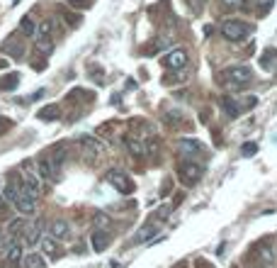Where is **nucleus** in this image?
<instances>
[{
  "mask_svg": "<svg viewBox=\"0 0 277 268\" xmlns=\"http://www.w3.org/2000/svg\"><path fill=\"white\" fill-rule=\"evenodd\" d=\"M163 66L168 68H182L188 66V51L185 49H170L163 56Z\"/></svg>",
  "mask_w": 277,
  "mask_h": 268,
  "instance_id": "nucleus-5",
  "label": "nucleus"
},
{
  "mask_svg": "<svg viewBox=\"0 0 277 268\" xmlns=\"http://www.w3.org/2000/svg\"><path fill=\"white\" fill-rule=\"evenodd\" d=\"M20 32L27 34V37H34V32H37V24H34V20L27 15V17H22V22H20Z\"/></svg>",
  "mask_w": 277,
  "mask_h": 268,
  "instance_id": "nucleus-25",
  "label": "nucleus"
},
{
  "mask_svg": "<svg viewBox=\"0 0 277 268\" xmlns=\"http://www.w3.org/2000/svg\"><path fill=\"white\" fill-rule=\"evenodd\" d=\"M219 105H222V110L224 115L229 117V120H236L238 115H241V105L233 100L231 95H222V100H219Z\"/></svg>",
  "mask_w": 277,
  "mask_h": 268,
  "instance_id": "nucleus-9",
  "label": "nucleus"
},
{
  "mask_svg": "<svg viewBox=\"0 0 277 268\" xmlns=\"http://www.w3.org/2000/svg\"><path fill=\"white\" fill-rule=\"evenodd\" d=\"M141 151L148 154V156H156V154H158V139H156V137H148L144 142V146H141Z\"/></svg>",
  "mask_w": 277,
  "mask_h": 268,
  "instance_id": "nucleus-26",
  "label": "nucleus"
},
{
  "mask_svg": "<svg viewBox=\"0 0 277 268\" xmlns=\"http://www.w3.org/2000/svg\"><path fill=\"white\" fill-rule=\"evenodd\" d=\"M238 3H241V0H222V5H224V8H236Z\"/></svg>",
  "mask_w": 277,
  "mask_h": 268,
  "instance_id": "nucleus-35",
  "label": "nucleus"
},
{
  "mask_svg": "<svg viewBox=\"0 0 277 268\" xmlns=\"http://www.w3.org/2000/svg\"><path fill=\"white\" fill-rule=\"evenodd\" d=\"M272 8V0H258V15H265Z\"/></svg>",
  "mask_w": 277,
  "mask_h": 268,
  "instance_id": "nucleus-31",
  "label": "nucleus"
},
{
  "mask_svg": "<svg viewBox=\"0 0 277 268\" xmlns=\"http://www.w3.org/2000/svg\"><path fill=\"white\" fill-rule=\"evenodd\" d=\"M39 234H42V220H37L32 227H27V229H24V244H27V246L37 244V242H39Z\"/></svg>",
  "mask_w": 277,
  "mask_h": 268,
  "instance_id": "nucleus-14",
  "label": "nucleus"
},
{
  "mask_svg": "<svg viewBox=\"0 0 277 268\" xmlns=\"http://www.w3.org/2000/svg\"><path fill=\"white\" fill-rule=\"evenodd\" d=\"M177 151L192 158V156H200L202 151H204V146H202L200 142H195V139H180V142H177Z\"/></svg>",
  "mask_w": 277,
  "mask_h": 268,
  "instance_id": "nucleus-8",
  "label": "nucleus"
},
{
  "mask_svg": "<svg viewBox=\"0 0 277 268\" xmlns=\"http://www.w3.org/2000/svg\"><path fill=\"white\" fill-rule=\"evenodd\" d=\"M20 86V76L17 73H10V76H5V78H0V90H12Z\"/></svg>",
  "mask_w": 277,
  "mask_h": 268,
  "instance_id": "nucleus-24",
  "label": "nucleus"
},
{
  "mask_svg": "<svg viewBox=\"0 0 277 268\" xmlns=\"http://www.w3.org/2000/svg\"><path fill=\"white\" fill-rule=\"evenodd\" d=\"M158 224H146V227H141L139 229V234L134 236V244H144V242H151V239H156L158 236Z\"/></svg>",
  "mask_w": 277,
  "mask_h": 268,
  "instance_id": "nucleus-11",
  "label": "nucleus"
},
{
  "mask_svg": "<svg viewBox=\"0 0 277 268\" xmlns=\"http://www.w3.org/2000/svg\"><path fill=\"white\" fill-rule=\"evenodd\" d=\"M0 236H3V234H0Z\"/></svg>",
  "mask_w": 277,
  "mask_h": 268,
  "instance_id": "nucleus-38",
  "label": "nucleus"
},
{
  "mask_svg": "<svg viewBox=\"0 0 277 268\" xmlns=\"http://www.w3.org/2000/svg\"><path fill=\"white\" fill-rule=\"evenodd\" d=\"M37 168H39V176H42V178H46V180H49V178H56V173H58V171H56V168L51 166V161H49L46 156L39 158Z\"/></svg>",
  "mask_w": 277,
  "mask_h": 268,
  "instance_id": "nucleus-16",
  "label": "nucleus"
},
{
  "mask_svg": "<svg viewBox=\"0 0 277 268\" xmlns=\"http://www.w3.org/2000/svg\"><path fill=\"white\" fill-rule=\"evenodd\" d=\"M93 224H95V229H107L110 227V217L105 212H95L93 215Z\"/></svg>",
  "mask_w": 277,
  "mask_h": 268,
  "instance_id": "nucleus-28",
  "label": "nucleus"
},
{
  "mask_svg": "<svg viewBox=\"0 0 277 268\" xmlns=\"http://www.w3.org/2000/svg\"><path fill=\"white\" fill-rule=\"evenodd\" d=\"M241 151H243V156H253L255 151H258V144L248 142V144H243V149H241Z\"/></svg>",
  "mask_w": 277,
  "mask_h": 268,
  "instance_id": "nucleus-33",
  "label": "nucleus"
},
{
  "mask_svg": "<svg viewBox=\"0 0 277 268\" xmlns=\"http://www.w3.org/2000/svg\"><path fill=\"white\" fill-rule=\"evenodd\" d=\"M5 129H10V120H5V117H0V134L5 132Z\"/></svg>",
  "mask_w": 277,
  "mask_h": 268,
  "instance_id": "nucleus-34",
  "label": "nucleus"
},
{
  "mask_svg": "<svg viewBox=\"0 0 277 268\" xmlns=\"http://www.w3.org/2000/svg\"><path fill=\"white\" fill-rule=\"evenodd\" d=\"M260 66L265 71H275L277 68V49H265L260 56Z\"/></svg>",
  "mask_w": 277,
  "mask_h": 268,
  "instance_id": "nucleus-15",
  "label": "nucleus"
},
{
  "mask_svg": "<svg viewBox=\"0 0 277 268\" xmlns=\"http://www.w3.org/2000/svg\"><path fill=\"white\" fill-rule=\"evenodd\" d=\"M22 266L24 268H44L46 261H44V256H39V254H27V256L22 258Z\"/></svg>",
  "mask_w": 277,
  "mask_h": 268,
  "instance_id": "nucleus-21",
  "label": "nucleus"
},
{
  "mask_svg": "<svg viewBox=\"0 0 277 268\" xmlns=\"http://www.w3.org/2000/svg\"><path fill=\"white\" fill-rule=\"evenodd\" d=\"M222 34L229 42H241V39H245V37L251 34V27L243 22H238V20H226V22L222 24Z\"/></svg>",
  "mask_w": 277,
  "mask_h": 268,
  "instance_id": "nucleus-3",
  "label": "nucleus"
},
{
  "mask_svg": "<svg viewBox=\"0 0 277 268\" xmlns=\"http://www.w3.org/2000/svg\"><path fill=\"white\" fill-rule=\"evenodd\" d=\"M255 258L260 261V266L272 268V263H275V251H272L270 246H260V249L255 251Z\"/></svg>",
  "mask_w": 277,
  "mask_h": 268,
  "instance_id": "nucleus-13",
  "label": "nucleus"
},
{
  "mask_svg": "<svg viewBox=\"0 0 277 268\" xmlns=\"http://www.w3.org/2000/svg\"><path fill=\"white\" fill-rule=\"evenodd\" d=\"M78 144L83 146V151H88V154H93V156H98V154L105 151V144L98 142V139H93V137H80V139H78Z\"/></svg>",
  "mask_w": 277,
  "mask_h": 268,
  "instance_id": "nucleus-10",
  "label": "nucleus"
},
{
  "mask_svg": "<svg viewBox=\"0 0 277 268\" xmlns=\"http://www.w3.org/2000/svg\"><path fill=\"white\" fill-rule=\"evenodd\" d=\"M3 51H10L15 59H20V56H22V44L12 37V39H8V42H3Z\"/></svg>",
  "mask_w": 277,
  "mask_h": 268,
  "instance_id": "nucleus-22",
  "label": "nucleus"
},
{
  "mask_svg": "<svg viewBox=\"0 0 277 268\" xmlns=\"http://www.w3.org/2000/svg\"><path fill=\"white\" fill-rule=\"evenodd\" d=\"M222 76L229 88H243V86H248L253 81V71L248 66H229Z\"/></svg>",
  "mask_w": 277,
  "mask_h": 268,
  "instance_id": "nucleus-1",
  "label": "nucleus"
},
{
  "mask_svg": "<svg viewBox=\"0 0 277 268\" xmlns=\"http://www.w3.org/2000/svg\"><path fill=\"white\" fill-rule=\"evenodd\" d=\"M5 258H8L10 263L20 261V258H22V246L17 244V242H12V244L8 246V251H5Z\"/></svg>",
  "mask_w": 277,
  "mask_h": 268,
  "instance_id": "nucleus-23",
  "label": "nucleus"
},
{
  "mask_svg": "<svg viewBox=\"0 0 277 268\" xmlns=\"http://www.w3.org/2000/svg\"><path fill=\"white\" fill-rule=\"evenodd\" d=\"M166 122L170 124V127H175V124L182 122V115H180V112H168V115H166Z\"/></svg>",
  "mask_w": 277,
  "mask_h": 268,
  "instance_id": "nucleus-30",
  "label": "nucleus"
},
{
  "mask_svg": "<svg viewBox=\"0 0 277 268\" xmlns=\"http://www.w3.org/2000/svg\"><path fill=\"white\" fill-rule=\"evenodd\" d=\"M49 232H51L56 242H64V239H71V224L66 220H54L49 224Z\"/></svg>",
  "mask_w": 277,
  "mask_h": 268,
  "instance_id": "nucleus-7",
  "label": "nucleus"
},
{
  "mask_svg": "<svg viewBox=\"0 0 277 268\" xmlns=\"http://www.w3.org/2000/svg\"><path fill=\"white\" fill-rule=\"evenodd\" d=\"M90 244H93V251H105L107 244H110V236L105 229H95L93 234H90Z\"/></svg>",
  "mask_w": 277,
  "mask_h": 268,
  "instance_id": "nucleus-12",
  "label": "nucleus"
},
{
  "mask_svg": "<svg viewBox=\"0 0 277 268\" xmlns=\"http://www.w3.org/2000/svg\"><path fill=\"white\" fill-rule=\"evenodd\" d=\"M58 105H46V108H42L39 110V120H44V122H56L61 115H58Z\"/></svg>",
  "mask_w": 277,
  "mask_h": 268,
  "instance_id": "nucleus-18",
  "label": "nucleus"
},
{
  "mask_svg": "<svg viewBox=\"0 0 277 268\" xmlns=\"http://www.w3.org/2000/svg\"><path fill=\"white\" fill-rule=\"evenodd\" d=\"M170 210H173L170 205H166V207H158V210H156V215L151 217V224H161L163 220H168V217H170Z\"/></svg>",
  "mask_w": 277,
  "mask_h": 268,
  "instance_id": "nucleus-27",
  "label": "nucleus"
},
{
  "mask_svg": "<svg viewBox=\"0 0 277 268\" xmlns=\"http://www.w3.org/2000/svg\"><path fill=\"white\" fill-rule=\"evenodd\" d=\"M34 46H37V51H42V54H51V49H54V42H51V37L37 34V39H34Z\"/></svg>",
  "mask_w": 277,
  "mask_h": 268,
  "instance_id": "nucleus-19",
  "label": "nucleus"
},
{
  "mask_svg": "<svg viewBox=\"0 0 277 268\" xmlns=\"http://www.w3.org/2000/svg\"><path fill=\"white\" fill-rule=\"evenodd\" d=\"M107 183H110L112 188H117L119 193H132V190H134V180L129 178L124 171H119V168L107 171Z\"/></svg>",
  "mask_w": 277,
  "mask_h": 268,
  "instance_id": "nucleus-4",
  "label": "nucleus"
},
{
  "mask_svg": "<svg viewBox=\"0 0 277 268\" xmlns=\"http://www.w3.org/2000/svg\"><path fill=\"white\" fill-rule=\"evenodd\" d=\"M177 173H180V183L185 185V188H192V185H197L202 178V166L200 164H195V161H182L180 168H177Z\"/></svg>",
  "mask_w": 277,
  "mask_h": 268,
  "instance_id": "nucleus-2",
  "label": "nucleus"
},
{
  "mask_svg": "<svg viewBox=\"0 0 277 268\" xmlns=\"http://www.w3.org/2000/svg\"><path fill=\"white\" fill-rule=\"evenodd\" d=\"M22 229H24V220H12L10 227H8V234H10L12 239H17V236L22 234Z\"/></svg>",
  "mask_w": 277,
  "mask_h": 268,
  "instance_id": "nucleus-29",
  "label": "nucleus"
},
{
  "mask_svg": "<svg viewBox=\"0 0 277 268\" xmlns=\"http://www.w3.org/2000/svg\"><path fill=\"white\" fill-rule=\"evenodd\" d=\"M20 188H22V185H20ZM15 207L22 215H34L37 212V198L29 195V193H24V190H20V195H17V200H15Z\"/></svg>",
  "mask_w": 277,
  "mask_h": 268,
  "instance_id": "nucleus-6",
  "label": "nucleus"
},
{
  "mask_svg": "<svg viewBox=\"0 0 277 268\" xmlns=\"http://www.w3.org/2000/svg\"><path fill=\"white\" fill-rule=\"evenodd\" d=\"M0 210H3V198H0Z\"/></svg>",
  "mask_w": 277,
  "mask_h": 268,
  "instance_id": "nucleus-37",
  "label": "nucleus"
},
{
  "mask_svg": "<svg viewBox=\"0 0 277 268\" xmlns=\"http://www.w3.org/2000/svg\"><path fill=\"white\" fill-rule=\"evenodd\" d=\"M185 3H188V5H190V8H192L195 12H200L202 8L207 5V0H185Z\"/></svg>",
  "mask_w": 277,
  "mask_h": 268,
  "instance_id": "nucleus-32",
  "label": "nucleus"
},
{
  "mask_svg": "<svg viewBox=\"0 0 277 268\" xmlns=\"http://www.w3.org/2000/svg\"><path fill=\"white\" fill-rule=\"evenodd\" d=\"M68 3H80V0H68Z\"/></svg>",
  "mask_w": 277,
  "mask_h": 268,
  "instance_id": "nucleus-36",
  "label": "nucleus"
},
{
  "mask_svg": "<svg viewBox=\"0 0 277 268\" xmlns=\"http://www.w3.org/2000/svg\"><path fill=\"white\" fill-rule=\"evenodd\" d=\"M42 249H44L49 256H54V258L61 256V251H58V242H56L54 236H44V239H42Z\"/></svg>",
  "mask_w": 277,
  "mask_h": 268,
  "instance_id": "nucleus-20",
  "label": "nucleus"
},
{
  "mask_svg": "<svg viewBox=\"0 0 277 268\" xmlns=\"http://www.w3.org/2000/svg\"><path fill=\"white\" fill-rule=\"evenodd\" d=\"M20 185H22V183H20L17 178L8 180V185H5V190H3V193H5V200H10V202L17 200V195H20Z\"/></svg>",
  "mask_w": 277,
  "mask_h": 268,
  "instance_id": "nucleus-17",
  "label": "nucleus"
}]
</instances>
